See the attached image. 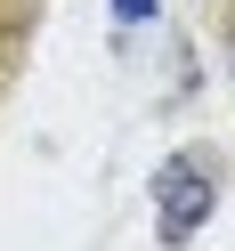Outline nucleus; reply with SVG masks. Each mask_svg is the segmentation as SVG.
<instances>
[{
    "instance_id": "obj_1",
    "label": "nucleus",
    "mask_w": 235,
    "mask_h": 251,
    "mask_svg": "<svg viewBox=\"0 0 235 251\" xmlns=\"http://www.w3.org/2000/svg\"><path fill=\"white\" fill-rule=\"evenodd\" d=\"M203 219H211V170H195V162L162 170V243H186Z\"/></svg>"
},
{
    "instance_id": "obj_2",
    "label": "nucleus",
    "mask_w": 235,
    "mask_h": 251,
    "mask_svg": "<svg viewBox=\"0 0 235 251\" xmlns=\"http://www.w3.org/2000/svg\"><path fill=\"white\" fill-rule=\"evenodd\" d=\"M114 17H122V25H146V17H154V0H114Z\"/></svg>"
}]
</instances>
